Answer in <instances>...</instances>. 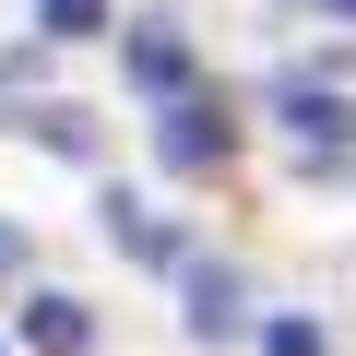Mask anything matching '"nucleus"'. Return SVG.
<instances>
[{
    "label": "nucleus",
    "mask_w": 356,
    "mask_h": 356,
    "mask_svg": "<svg viewBox=\"0 0 356 356\" xmlns=\"http://www.w3.org/2000/svg\"><path fill=\"white\" fill-rule=\"evenodd\" d=\"M226 154H238V119H226V95H202V83L154 95V166H166V178H214Z\"/></svg>",
    "instance_id": "obj_1"
},
{
    "label": "nucleus",
    "mask_w": 356,
    "mask_h": 356,
    "mask_svg": "<svg viewBox=\"0 0 356 356\" xmlns=\"http://www.w3.org/2000/svg\"><path fill=\"white\" fill-rule=\"evenodd\" d=\"M119 60H131V83H143V95H178V83H202V60H191V36H178V13H143V24L119 36Z\"/></svg>",
    "instance_id": "obj_2"
},
{
    "label": "nucleus",
    "mask_w": 356,
    "mask_h": 356,
    "mask_svg": "<svg viewBox=\"0 0 356 356\" xmlns=\"http://www.w3.org/2000/svg\"><path fill=\"white\" fill-rule=\"evenodd\" d=\"M273 119H285L309 154H356V95H332V83H285Z\"/></svg>",
    "instance_id": "obj_3"
},
{
    "label": "nucleus",
    "mask_w": 356,
    "mask_h": 356,
    "mask_svg": "<svg viewBox=\"0 0 356 356\" xmlns=\"http://www.w3.org/2000/svg\"><path fill=\"white\" fill-rule=\"evenodd\" d=\"M107 238H119L131 261H154V273H178V261H191V238H178V226H166L143 191H107Z\"/></svg>",
    "instance_id": "obj_4"
},
{
    "label": "nucleus",
    "mask_w": 356,
    "mask_h": 356,
    "mask_svg": "<svg viewBox=\"0 0 356 356\" xmlns=\"http://www.w3.org/2000/svg\"><path fill=\"white\" fill-rule=\"evenodd\" d=\"M24 344H36V356H83V344H95V309L60 297V285H36V297H24Z\"/></svg>",
    "instance_id": "obj_5"
},
{
    "label": "nucleus",
    "mask_w": 356,
    "mask_h": 356,
    "mask_svg": "<svg viewBox=\"0 0 356 356\" xmlns=\"http://www.w3.org/2000/svg\"><path fill=\"white\" fill-rule=\"evenodd\" d=\"M178 273H191V332L226 344V332H238V285H226V261H178Z\"/></svg>",
    "instance_id": "obj_6"
},
{
    "label": "nucleus",
    "mask_w": 356,
    "mask_h": 356,
    "mask_svg": "<svg viewBox=\"0 0 356 356\" xmlns=\"http://www.w3.org/2000/svg\"><path fill=\"white\" fill-rule=\"evenodd\" d=\"M13 131H24V143H48V154H72V166H95V119H72V107H24Z\"/></svg>",
    "instance_id": "obj_7"
},
{
    "label": "nucleus",
    "mask_w": 356,
    "mask_h": 356,
    "mask_svg": "<svg viewBox=\"0 0 356 356\" xmlns=\"http://www.w3.org/2000/svg\"><path fill=\"white\" fill-rule=\"evenodd\" d=\"M36 36L72 48V36H107V0H36Z\"/></svg>",
    "instance_id": "obj_8"
},
{
    "label": "nucleus",
    "mask_w": 356,
    "mask_h": 356,
    "mask_svg": "<svg viewBox=\"0 0 356 356\" xmlns=\"http://www.w3.org/2000/svg\"><path fill=\"white\" fill-rule=\"evenodd\" d=\"M261 356H332L321 321H261Z\"/></svg>",
    "instance_id": "obj_9"
},
{
    "label": "nucleus",
    "mask_w": 356,
    "mask_h": 356,
    "mask_svg": "<svg viewBox=\"0 0 356 356\" xmlns=\"http://www.w3.org/2000/svg\"><path fill=\"white\" fill-rule=\"evenodd\" d=\"M0 273H24V226H0Z\"/></svg>",
    "instance_id": "obj_10"
},
{
    "label": "nucleus",
    "mask_w": 356,
    "mask_h": 356,
    "mask_svg": "<svg viewBox=\"0 0 356 356\" xmlns=\"http://www.w3.org/2000/svg\"><path fill=\"white\" fill-rule=\"evenodd\" d=\"M321 13H332V24H356V0H321Z\"/></svg>",
    "instance_id": "obj_11"
},
{
    "label": "nucleus",
    "mask_w": 356,
    "mask_h": 356,
    "mask_svg": "<svg viewBox=\"0 0 356 356\" xmlns=\"http://www.w3.org/2000/svg\"><path fill=\"white\" fill-rule=\"evenodd\" d=\"M0 356H13V344H0Z\"/></svg>",
    "instance_id": "obj_12"
}]
</instances>
